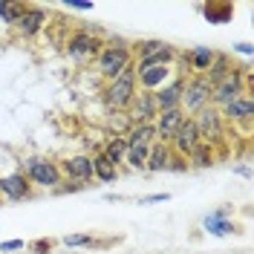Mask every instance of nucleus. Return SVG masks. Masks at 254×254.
<instances>
[{
    "instance_id": "obj_25",
    "label": "nucleus",
    "mask_w": 254,
    "mask_h": 254,
    "mask_svg": "<svg viewBox=\"0 0 254 254\" xmlns=\"http://www.w3.org/2000/svg\"><path fill=\"white\" fill-rule=\"evenodd\" d=\"M231 69H234V66H231V61H228V55L217 52V58H214V64H211V69L205 72V78L211 81V84H217V81H222Z\"/></svg>"
},
{
    "instance_id": "obj_26",
    "label": "nucleus",
    "mask_w": 254,
    "mask_h": 254,
    "mask_svg": "<svg viewBox=\"0 0 254 254\" xmlns=\"http://www.w3.org/2000/svg\"><path fill=\"white\" fill-rule=\"evenodd\" d=\"M23 12H26V3H6V0H0V20L3 23L15 26Z\"/></svg>"
},
{
    "instance_id": "obj_29",
    "label": "nucleus",
    "mask_w": 254,
    "mask_h": 254,
    "mask_svg": "<svg viewBox=\"0 0 254 254\" xmlns=\"http://www.w3.org/2000/svg\"><path fill=\"white\" fill-rule=\"evenodd\" d=\"M52 246H55V240H47V237L32 240V243H29V249H32L35 254H49V252H52Z\"/></svg>"
},
{
    "instance_id": "obj_5",
    "label": "nucleus",
    "mask_w": 254,
    "mask_h": 254,
    "mask_svg": "<svg viewBox=\"0 0 254 254\" xmlns=\"http://www.w3.org/2000/svg\"><path fill=\"white\" fill-rule=\"evenodd\" d=\"M23 176L32 185H41V188H58L64 182L61 168L52 159H41V156H29L23 162Z\"/></svg>"
},
{
    "instance_id": "obj_6",
    "label": "nucleus",
    "mask_w": 254,
    "mask_h": 254,
    "mask_svg": "<svg viewBox=\"0 0 254 254\" xmlns=\"http://www.w3.org/2000/svg\"><path fill=\"white\" fill-rule=\"evenodd\" d=\"M101 49H104V41H101L98 35H93V32H87V29H78L66 38V55L78 64L95 61Z\"/></svg>"
},
{
    "instance_id": "obj_18",
    "label": "nucleus",
    "mask_w": 254,
    "mask_h": 254,
    "mask_svg": "<svg viewBox=\"0 0 254 254\" xmlns=\"http://www.w3.org/2000/svg\"><path fill=\"white\" fill-rule=\"evenodd\" d=\"M214 58H217V52L211 47H193L182 55V64L188 66L193 75H205L208 69H211V64H214Z\"/></svg>"
},
{
    "instance_id": "obj_13",
    "label": "nucleus",
    "mask_w": 254,
    "mask_h": 254,
    "mask_svg": "<svg viewBox=\"0 0 254 254\" xmlns=\"http://www.w3.org/2000/svg\"><path fill=\"white\" fill-rule=\"evenodd\" d=\"M47 20H49V15H47V9H44V6L26 3V12L20 15V20L15 23V29H17L20 38H35L38 32L47 26Z\"/></svg>"
},
{
    "instance_id": "obj_16",
    "label": "nucleus",
    "mask_w": 254,
    "mask_h": 254,
    "mask_svg": "<svg viewBox=\"0 0 254 254\" xmlns=\"http://www.w3.org/2000/svg\"><path fill=\"white\" fill-rule=\"evenodd\" d=\"M182 90H185V75H174L165 87H159L153 93V101H156L159 113L162 110H174L179 107V98H182Z\"/></svg>"
},
{
    "instance_id": "obj_28",
    "label": "nucleus",
    "mask_w": 254,
    "mask_h": 254,
    "mask_svg": "<svg viewBox=\"0 0 254 254\" xmlns=\"http://www.w3.org/2000/svg\"><path fill=\"white\" fill-rule=\"evenodd\" d=\"M130 119H127V113H110V130L113 136H127V130H130Z\"/></svg>"
},
{
    "instance_id": "obj_31",
    "label": "nucleus",
    "mask_w": 254,
    "mask_h": 254,
    "mask_svg": "<svg viewBox=\"0 0 254 254\" xmlns=\"http://www.w3.org/2000/svg\"><path fill=\"white\" fill-rule=\"evenodd\" d=\"M64 6L72 9V12H90V9H93V3H84V0H66Z\"/></svg>"
},
{
    "instance_id": "obj_34",
    "label": "nucleus",
    "mask_w": 254,
    "mask_h": 254,
    "mask_svg": "<svg viewBox=\"0 0 254 254\" xmlns=\"http://www.w3.org/2000/svg\"><path fill=\"white\" fill-rule=\"evenodd\" d=\"M234 171H237L240 176H252V168H249V165H237Z\"/></svg>"
},
{
    "instance_id": "obj_17",
    "label": "nucleus",
    "mask_w": 254,
    "mask_h": 254,
    "mask_svg": "<svg viewBox=\"0 0 254 254\" xmlns=\"http://www.w3.org/2000/svg\"><path fill=\"white\" fill-rule=\"evenodd\" d=\"M222 122H228V125H249L254 116V101L252 95H243L237 101H228L225 107L220 110Z\"/></svg>"
},
{
    "instance_id": "obj_27",
    "label": "nucleus",
    "mask_w": 254,
    "mask_h": 254,
    "mask_svg": "<svg viewBox=\"0 0 254 254\" xmlns=\"http://www.w3.org/2000/svg\"><path fill=\"white\" fill-rule=\"evenodd\" d=\"M61 243L66 246V249H90V246H95L98 240H95L93 234H66Z\"/></svg>"
},
{
    "instance_id": "obj_21",
    "label": "nucleus",
    "mask_w": 254,
    "mask_h": 254,
    "mask_svg": "<svg viewBox=\"0 0 254 254\" xmlns=\"http://www.w3.org/2000/svg\"><path fill=\"white\" fill-rule=\"evenodd\" d=\"M101 156L110 162L113 168H119V165H125V156H127V142L125 136H113L110 142L104 144V150H101Z\"/></svg>"
},
{
    "instance_id": "obj_11",
    "label": "nucleus",
    "mask_w": 254,
    "mask_h": 254,
    "mask_svg": "<svg viewBox=\"0 0 254 254\" xmlns=\"http://www.w3.org/2000/svg\"><path fill=\"white\" fill-rule=\"evenodd\" d=\"M159 116V107L153 101V93H136L130 107H127V119L130 125H153V119Z\"/></svg>"
},
{
    "instance_id": "obj_3",
    "label": "nucleus",
    "mask_w": 254,
    "mask_h": 254,
    "mask_svg": "<svg viewBox=\"0 0 254 254\" xmlns=\"http://www.w3.org/2000/svg\"><path fill=\"white\" fill-rule=\"evenodd\" d=\"M95 61H98V72L107 81H113V78H119L122 72L133 69V49L119 41V44H110V47L101 49Z\"/></svg>"
},
{
    "instance_id": "obj_12",
    "label": "nucleus",
    "mask_w": 254,
    "mask_h": 254,
    "mask_svg": "<svg viewBox=\"0 0 254 254\" xmlns=\"http://www.w3.org/2000/svg\"><path fill=\"white\" fill-rule=\"evenodd\" d=\"M185 122V113L179 110V107H174V110H162L153 119V133H156V142L162 144H171V139L176 136V130H179V125Z\"/></svg>"
},
{
    "instance_id": "obj_4",
    "label": "nucleus",
    "mask_w": 254,
    "mask_h": 254,
    "mask_svg": "<svg viewBox=\"0 0 254 254\" xmlns=\"http://www.w3.org/2000/svg\"><path fill=\"white\" fill-rule=\"evenodd\" d=\"M136 93H139L136 75H133V69H127V72H122L119 78L107 81V87H104V104H107L110 113H125L127 107H130V101H133Z\"/></svg>"
},
{
    "instance_id": "obj_14",
    "label": "nucleus",
    "mask_w": 254,
    "mask_h": 254,
    "mask_svg": "<svg viewBox=\"0 0 254 254\" xmlns=\"http://www.w3.org/2000/svg\"><path fill=\"white\" fill-rule=\"evenodd\" d=\"M58 168H61V174L66 176L72 185H81V188H84V185L93 179V165H90V156H84V153L64 159Z\"/></svg>"
},
{
    "instance_id": "obj_22",
    "label": "nucleus",
    "mask_w": 254,
    "mask_h": 254,
    "mask_svg": "<svg viewBox=\"0 0 254 254\" xmlns=\"http://www.w3.org/2000/svg\"><path fill=\"white\" fill-rule=\"evenodd\" d=\"M202 12H205V17L211 23H228V20L234 17V6H231V3H217V0H211V3L202 6Z\"/></svg>"
},
{
    "instance_id": "obj_20",
    "label": "nucleus",
    "mask_w": 254,
    "mask_h": 254,
    "mask_svg": "<svg viewBox=\"0 0 254 254\" xmlns=\"http://www.w3.org/2000/svg\"><path fill=\"white\" fill-rule=\"evenodd\" d=\"M171 147L162 142H153L150 144V153H147V162H144V171H153V174H159V171H168V165H171Z\"/></svg>"
},
{
    "instance_id": "obj_1",
    "label": "nucleus",
    "mask_w": 254,
    "mask_h": 254,
    "mask_svg": "<svg viewBox=\"0 0 254 254\" xmlns=\"http://www.w3.org/2000/svg\"><path fill=\"white\" fill-rule=\"evenodd\" d=\"M246 90H252V75H249V66H234L222 81L214 84L211 90V104H228V101H237L246 95Z\"/></svg>"
},
{
    "instance_id": "obj_7",
    "label": "nucleus",
    "mask_w": 254,
    "mask_h": 254,
    "mask_svg": "<svg viewBox=\"0 0 254 254\" xmlns=\"http://www.w3.org/2000/svg\"><path fill=\"white\" fill-rule=\"evenodd\" d=\"M196 122V130H199V139L202 144H211V147H220L222 139H225V122H222L220 110L214 104H208L205 110H199L193 116Z\"/></svg>"
},
{
    "instance_id": "obj_2",
    "label": "nucleus",
    "mask_w": 254,
    "mask_h": 254,
    "mask_svg": "<svg viewBox=\"0 0 254 254\" xmlns=\"http://www.w3.org/2000/svg\"><path fill=\"white\" fill-rule=\"evenodd\" d=\"M211 90H214V84L205 75L185 78V90H182V98H179V110L185 113L188 119H193L199 110H205L208 104H211Z\"/></svg>"
},
{
    "instance_id": "obj_32",
    "label": "nucleus",
    "mask_w": 254,
    "mask_h": 254,
    "mask_svg": "<svg viewBox=\"0 0 254 254\" xmlns=\"http://www.w3.org/2000/svg\"><path fill=\"white\" fill-rule=\"evenodd\" d=\"M171 199V193H150V196H142V205H150V202H165Z\"/></svg>"
},
{
    "instance_id": "obj_19",
    "label": "nucleus",
    "mask_w": 254,
    "mask_h": 254,
    "mask_svg": "<svg viewBox=\"0 0 254 254\" xmlns=\"http://www.w3.org/2000/svg\"><path fill=\"white\" fill-rule=\"evenodd\" d=\"M202 228H205V234H214V237H228V234H237V225L228 220V211H225V208L214 211V214H208L205 220H202Z\"/></svg>"
},
{
    "instance_id": "obj_23",
    "label": "nucleus",
    "mask_w": 254,
    "mask_h": 254,
    "mask_svg": "<svg viewBox=\"0 0 254 254\" xmlns=\"http://www.w3.org/2000/svg\"><path fill=\"white\" fill-rule=\"evenodd\" d=\"M90 165H93V176H95V179H101V182H116V176H119V168H113L110 162L101 156V153L90 156Z\"/></svg>"
},
{
    "instance_id": "obj_10",
    "label": "nucleus",
    "mask_w": 254,
    "mask_h": 254,
    "mask_svg": "<svg viewBox=\"0 0 254 254\" xmlns=\"http://www.w3.org/2000/svg\"><path fill=\"white\" fill-rule=\"evenodd\" d=\"M199 142H202V139H199V130H196V122L185 116V122L179 125V130H176V136L171 139V144H174V147H171V153H174V156L188 159L190 153H193V147H196Z\"/></svg>"
},
{
    "instance_id": "obj_9",
    "label": "nucleus",
    "mask_w": 254,
    "mask_h": 254,
    "mask_svg": "<svg viewBox=\"0 0 254 254\" xmlns=\"http://www.w3.org/2000/svg\"><path fill=\"white\" fill-rule=\"evenodd\" d=\"M176 49L165 41H144L142 47L133 52V64L139 66H150V64H174Z\"/></svg>"
},
{
    "instance_id": "obj_24",
    "label": "nucleus",
    "mask_w": 254,
    "mask_h": 254,
    "mask_svg": "<svg viewBox=\"0 0 254 254\" xmlns=\"http://www.w3.org/2000/svg\"><path fill=\"white\" fill-rule=\"evenodd\" d=\"M214 156H217V150H214L211 144L199 142L193 147V153L188 156V165L190 168H211V165H214Z\"/></svg>"
},
{
    "instance_id": "obj_30",
    "label": "nucleus",
    "mask_w": 254,
    "mask_h": 254,
    "mask_svg": "<svg viewBox=\"0 0 254 254\" xmlns=\"http://www.w3.org/2000/svg\"><path fill=\"white\" fill-rule=\"evenodd\" d=\"M23 246H26L23 240H3V243H0V252L3 254H15V252H20Z\"/></svg>"
},
{
    "instance_id": "obj_15",
    "label": "nucleus",
    "mask_w": 254,
    "mask_h": 254,
    "mask_svg": "<svg viewBox=\"0 0 254 254\" xmlns=\"http://www.w3.org/2000/svg\"><path fill=\"white\" fill-rule=\"evenodd\" d=\"M12 199V202H20V199H29L32 196V182L23 174H9L0 176V199Z\"/></svg>"
},
{
    "instance_id": "obj_33",
    "label": "nucleus",
    "mask_w": 254,
    "mask_h": 254,
    "mask_svg": "<svg viewBox=\"0 0 254 254\" xmlns=\"http://www.w3.org/2000/svg\"><path fill=\"white\" fill-rule=\"evenodd\" d=\"M234 49H237V52H243V55H252V52H254V47H252V44H237Z\"/></svg>"
},
{
    "instance_id": "obj_8",
    "label": "nucleus",
    "mask_w": 254,
    "mask_h": 254,
    "mask_svg": "<svg viewBox=\"0 0 254 254\" xmlns=\"http://www.w3.org/2000/svg\"><path fill=\"white\" fill-rule=\"evenodd\" d=\"M133 75H136V87H142L139 93H156L159 87H165L174 78V64H150V66L133 64Z\"/></svg>"
}]
</instances>
